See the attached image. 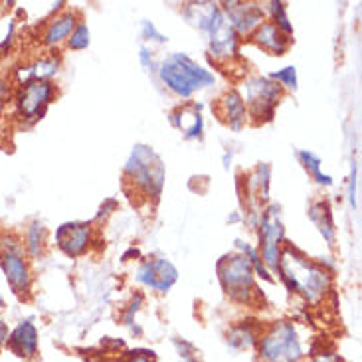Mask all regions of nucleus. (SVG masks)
Wrapping results in <instances>:
<instances>
[{"label": "nucleus", "instance_id": "nucleus-1", "mask_svg": "<svg viewBox=\"0 0 362 362\" xmlns=\"http://www.w3.org/2000/svg\"><path fill=\"white\" fill-rule=\"evenodd\" d=\"M277 269L284 277L287 289L301 293L305 301L309 303H319L329 291V285H331L329 274L321 265L307 259L303 254L295 252L291 245H287L279 254Z\"/></svg>", "mask_w": 362, "mask_h": 362}, {"label": "nucleus", "instance_id": "nucleus-2", "mask_svg": "<svg viewBox=\"0 0 362 362\" xmlns=\"http://www.w3.org/2000/svg\"><path fill=\"white\" fill-rule=\"evenodd\" d=\"M186 18L194 26L204 30L210 42V52L218 59H232L238 54V34L228 22L226 14L212 2H194L188 4Z\"/></svg>", "mask_w": 362, "mask_h": 362}, {"label": "nucleus", "instance_id": "nucleus-3", "mask_svg": "<svg viewBox=\"0 0 362 362\" xmlns=\"http://www.w3.org/2000/svg\"><path fill=\"white\" fill-rule=\"evenodd\" d=\"M158 76L163 83L180 98H190L196 91L214 83V74H210L198 62L180 52L170 54L168 58L163 59Z\"/></svg>", "mask_w": 362, "mask_h": 362}, {"label": "nucleus", "instance_id": "nucleus-4", "mask_svg": "<svg viewBox=\"0 0 362 362\" xmlns=\"http://www.w3.org/2000/svg\"><path fill=\"white\" fill-rule=\"evenodd\" d=\"M257 353L264 362H303V343L291 321H277L262 331Z\"/></svg>", "mask_w": 362, "mask_h": 362}, {"label": "nucleus", "instance_id": "nucleus-5", "mask_svg": "<svg viewBox=\"0 0 362 362\" xmlns=\"http://www.w3.org/2000/svg\"><path fill=\"white\" fill-rule=\"evenodd\" d=\"M125 175L145 196L158 198L165 185V167L155 151L139 145L131 153L125 167Z\"/></svg>", "mask_w": 362, "mask_h": 362}, {"label": "nucleus", "instance_id": "nucleus-6", "mask_svg": "<svg viewBox=\"0 0 362 362\" xmlns=\"http://www.w3.org/2000/svg\"><path fill=\"white\" fill-rule=\"evenodd\" d=\"M218 277L234 301L250 303L254 293V267L245 255H226L218 262Z\"/></svg>", "mask_w": 362, "mask_h": 362}, {"label": "nucleus", "instance_id": "nucleus-7", "mask_svg": "<svg viewBox=\"0 0 362 362\" xmlns=\"http://www.w3.org/2000/svg\"><path fill=\"white\" fill-rule=\"evenodd\" d=\"M281 98V86L274 79L250 78L245 81V101L252 117L257 121H272L274 111Z\"/></svg>", "mask_w": 362, "mask_h": 362}, {"label": "nucleus", "instance_id": "nucleus-8", "mask_svg": "<svg viewBox=\"0 0 362 362\" xmlns=\"http://www.w3.org/2000/svg\"><path fill=\"white\" fill-rule=\"evenodd\" d=\"M281 240H284V224L279 220V208L269 206L262 216V224H259V247L264 255V264L272 269H277L279 264Z\"/></svg>", "mask_w": 362, "mask_h": 362}, {"label": "nucleus", "instance_id": "nucleus-9", "mask_svg": "<svg viewBox=\"0 0 362 362\" xmlns=\"http://www.w3.org/2000/svg\"><path fill=\"white\" fill-rule=\"evenodd\" d=\"M178 272L175 265L170 264L165 257H157V259H148L139 265L137 269V281L139 284L147 285L155 291L165 293L173 285L177 284Z\"/></svg>", "mask_w": 362, "mask_h": 362}, {"label": "nucleus", "instance_id": "nucleus-10", "mask_svg": "<svg viewBox=\"0 0 362 362\" xmlns=\"http://www.w3.org/2000/svg\"><path fill=\"white\" fill-rule=\"evenodd\" d=\"M2 247V269L6 274L8 284L12 285V289L16 293H26L30 287V274L26 262H24V254H22V247L14 242H6V244H0Z\"/></svg>", "mask_w": 362, "mask_h": 362}, {"label": "nucleus", "instance_id": "nucleus-11", "mask_svg": "<svg viewBox=\"0 0 362 362\" xmlns=\"http://www.w3.org/2000/svg\"><path fill=\"white\" fill-rule=\"evenodd\" d=\"M54 98L49 81H28L18 95V111L28 119H38Z\"/></svg>", "mask_w": 362, "mask_h": 362}, {"label": "nucleus", "instance_id": "nucleus-12", "mask_svg": "<svg viewBox=\"0 0 362 362\" xmlns=\"http://www.w3.org/2000/svg\"><path fill=\"white\" fill-rule=\"evenodd\" d=\"M226 14L228 22L232 24L235 34L250 36L264 24V12L257 4H245V2H226Z\"/></svg>", "mask_w": 362, "mask_h": 362}, {"label": "nucleus", "instance_id": "nucleus-13", "mask_svg": "<svg viewBox=\"0 0 362 362\" xmlns=\"http://www.w3.org/2000/svg\"><path fill=\"white\" fill-rule=\"evenodd\" d=\"M56 242L64 254L69 257H78L88 250L91 242V226L86 222H69V224L59 226Z\"/></svg>", "mask_w": 362, "mask_h": 362}, {"label": "nucleus", "instance_id": "nucleus-14", "mask_svg": "<svg viewBox=\"0 0 362 362\" xmlns=\"http://www.w3.org/2000/svg\"><path fill=\"white\" fill-rule=\"evenodd\" d=\"M6 346L18 358H34L38 354V329L30 319L22 321L14 331H10Z\"/></svg>", "mask_w": 362, "mask_h": 362}, {"label": "nucleus", "instance_id": "nucleus-15", "mask_svg": "<svg viewBox=\"0 0 362 362\" xmlns=\"http://www.w3.org/2000/svg\"><path fill=\"white\" fill-rule=\"evenodd\" d=\"M254 40L259 48H264L272 56H284L289 48V44H291V38L277 28L274 22H264L254 32Z\"/></svg>", "mask_w": 362, "mask_h": 362}, {"label": "nucleus", "instance_id": "nucleus-16", "mask_svg": "<svg viewBox=\"0 0 362 362\" xmlns=\"http://www.w3.org/2000/svg\"><path fill=\"white\" fill-rule=\"evenodd\" d=\"M259 334H262V327L255 325V321H242L228 331V344L234 351H250L257 344Z\"/></svg>", "mask_w": 362, "mask_h": 362}, {"label": "nucleus", "instance_id": "nucleus-17", "mask_svg": "<svg viewBox=\"0 0 362 362\" xmlns=\"http://www.w3.org/2000/svg\"><path fill=\"white\" fill-rule=\"evenodd\" d=\"M173 123L185 133L186 139H198L202 137V113L198 105H185L173 115Z\"/></svg>", "mask_w": 362, "mask_h": 362}, {"label": "nucleus", "instance_id": "nucleus-18", "mask_svg": "<svg viewBox=\"0 0 362 362\" xmlns=\"http://www.w3.org/2000/svg\"><path fill=\"white\" fill-rule=\"evenodd\" d=\"M245 113H247L245 111V101L238 91H230L220 99V115L226 119V123L234 131L244 127Z\"/></svg>", "mask_w": 362, "mask_h": 362}, {"label": "nucleus", "instance_id": "nucleus-19", "mask_svg": "<svg viewBox=\"0 0 362 362\" xmlns=\"http://www.w3.org/2000/svg\"><path fill=\"white\" fill-rule=\"evenodd\" d=\"M78 26V16L74 12H68L64 16H58L56 20L49 22L48 30H46V36H44V42L48 46H56L59 42H64L66 38L71 36V32Z\"/></svg>", "mask_w": 362, "mask_h": 362}, {"label": "nucleus", "instance_id": "nucleus-20", "mask_svg": "<svg viewBox=\"0 0 362 362\" xmlns=\"http://www.w3.org/2000/svg\"><path fill=\"white\" fill-rule=\"evenodd\" d=\"M309 216H311L313 224L319 228V232L323 234L325 240H327L329 244H333L334 222H333V214H331V208H329V204H325V202H317V204L311 206Z\"/></svg>", "mask_w": 362, "mask_h": 362}, {"label": "nucleus", "instance_id": "nucleus-21", "mask_svg": "<svg viewBox=\"0 0 362 362\" xmlns=\"http://www.w3.org/2000/svg\"><path fill=\"white\" fill-rule=\"evenodd\" d=\"M58 71V59L46 58L36 62L32 68H26V71H20V79H32V81H46Z\"/></svg>", "mask_w": 362, "mask_h": 362}, {"label": "nucleus", "instance_id": "nucleus-22", "mask_svg": "<svg viewBox=\"0 0 362 362\" xmlns=\"http://www.w3.org/2000/svg\"><path fill=\"white\" fill-rule=\"evenodd\" d=\"M297 157H299L301 165L309 170V175H311L319 185H325V186L333 185V178L327 177V175L321 173V160L315 157L313 153H309V151H299V153H297Z\"/></svg>", "mask_w": 362, "mask_h": 362}, {"label": "nucleus", "instance_id": "nucleus-23", "mask_svg": "<svg viewBox=\"0 0 362 362\" xmlns=\"http://www.w3.org/2000/svg\"><path fill=\"white\" fill-rule=\"evenodd\" d=\"M269 10H272V16H274L275 26L281 30L284 34L291 36V34H293V26L289 24V18H287V12H285L284 2H272V4H269Z\"/></svg>", "mask_w": 362, "mask_h": 362}, {"label": "nucleus", "instance_id": "nucleus-24", "mask_svg": "<svg viewBox=\"0 0 362 362\" xmlns=\"http://www.w3.org/2000/svg\"><path fill=\"white\" fill-rule=\"evenodd\" d=\"M69 48L71 49H86L89 46V28L86 22H79L76 30L71 32V38H69Z\"/></svg>", "mask_w": 362, "mask_h": 362}, {"label": "nucleus", "instance_id": "nucleus-25", "mask_svg": "<svg viewBox=\"0 0 362 362\" xmlns=\"http://www.w3.org/2000/svg\"><path fill=\"white\" fill-rule=\"evenodd\" d=\"M42 244H44V226L40 222H34L28 230V247L32 255L40 254V245Z\"/></svg>", "mask_w": 362, "mask_h": 362}, {"label": "nucleus", "instance_id": "nucleus-26", "mask_svg": "<svg viewBox=\"0 0 362 362\" xmlns=\"http://www.w3.org/2000/svg\"><path fill=\"white\" fill-rule=\"evenodd\" d=\"M269 79H275V81H279L284 88L287 89H297V71H295V68H284L279 69V71H274L272 76H269Z\"/></svg>", "mask_w": 362, "mask_h": 362}, {"label": "nucleus", "instance_id": "nucleus-27", "mask_svg": "<svg viewBox=\"0 0 362 362\" xmlns=\"http://www.w3.org/2000/svg\"><path fill=\"white\" fill-rule=\"evenodd\" d=\"M123 362H157V358L153 351H131L123 358Z\"/></svg>", "mask_w": 362, "mask_h": 362}, {"label": "nucleus", "instance_id": "nucleus-28", "mask_svg": "<svg viewBox=\"0 0 362 362\" xmlns=\"http://www.w3.org/2000/svg\"><path fill=\"white\" fill-rule=\"evenodd\" d=\"M143 32H145V36H153L151 40H157V42H167V38H165L163 34H158L157 28L153 26V22H145V24H143Z\"/></svg>", "mask_w": 362, "mask_h": 362}, {"label": "nucleus", "instance_id": "nucleus-29", "mask_svg": "<svg viewBox=\"0 0 362 362\" xmlns=\"http://www.w3.org/2000/svg\"><path fill=\"white\" fill-rule=\"evenodd\" d=\"M309 362H341V358L333 353H321L317 354V356H313Z\"/></svg>", "mask_w": 362, "mask_h": 362}, {"label": "nucleus", "instance_id": "nucleus-30", "mask_svg": "<svg viewBox=\"0 0 362 362\" xmlns=\"http://www.w3.org/2000/svg\"><path fill=\"white\" fill-rule=\"evenodd\" d=\"M8 327H6V323L4 321H0V349L4 346V344L8 343Z\"/></svg>", "mask_w": 362, "mask_h": 362}, {"label": "nucleus", "instance_id": "nucleus-31", "mask_svg": "<svg viewBox=\"0 0 362 362\" xmlns=\"http://www.w3.org/2000/svg\"><path fill=\"white\" fill-rule=\"evenodd\" d=\"M4 99H6V88H4V83L0 81V109L4 105Z\"/></svg>", "mask_w": 362, "mask_h": 362}, {"label": "nucleus", "instance_id": "nucleus-32", "mask_svg": "<svg viewBox=\"0 0 362 362\" xmlns=\"http://www.w3.org/2000/svg\"><path fill=\"white\" fill-rule=\"evenodd\" d=\"M180 362H198L194 358V356H192V354H188V353H182L180 354Z\"/></svg>", "mask_w": 362, "mask_h": 362}, {"label": "nucleus", "instance_id": "nucleus-33", "mask_svg": "<svg viewBox=\"0 0 362 362\" xmlns=\"http://www.w3.org/2000/svg\"><path fill=\"white\" fill-rule=\"evenodd\" d=\"M4 307V299H2V295H0V309Z\"/></svg>", "mask_w": 362, "mask_h": 362}, {"label": "nucleus", "instance_id": "nucleus-34", "mask_svg": "<svg viewBox=\"0 0 362 362\" xmlns=\"http://www.w3.org/2000/svg\"><path fill=\"white\" fill-rule=\"evenodd\" d=\"M88 362H101V361H88Z\"/></svg>", "mask_w": 362, "mask_h": 362}]
</instances>
